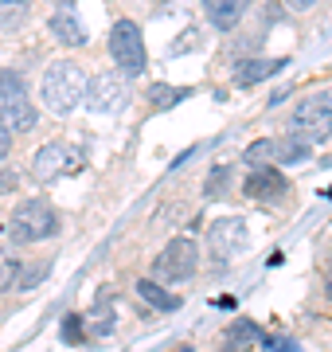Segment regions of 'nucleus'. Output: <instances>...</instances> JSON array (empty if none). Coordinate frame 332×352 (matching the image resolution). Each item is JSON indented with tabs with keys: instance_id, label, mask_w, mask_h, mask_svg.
Instances as JSON below:
<instances>
[{
	"instance_id": "nucleus-9",
	"label": "nucleus",
	"mask_w": 332,
	"mask_h": 352,
	"mask_svg": "<svg viewBox=\"0 0 332 352\" xmlns=\"http://www.w3.org/2000/svg\"><path fill=\"white\" fill-rule=\"evenodd\" d=\"M129 102V90L126 82L114 75V71H106V75H94L86 87V106L94 113H117L121 106Z\"/></svg>"
},
{
	"instance_id": "nucleus-11",
	"label": "nucleus",
	"mask_w": 332,
	"mask_h": 352,
	"mask_svg": "<svg viewBox=\"0 0 332 352\" xmlns=\"http://www.w3.org/2000/svg\"><path fill=\"white\" fill-rule=\"evenodd\" d=\"M0 122L12 129V133H27V129H36L39 113H36V106L27 102V94H12V98L0 102Z\"/></svg>"
},
{
	"instance_id": "nucleus-27",
	"label": "nucleus",
	"mask_w": 332,
	"mask_h": 352,
	"mask_svg": "<svg viewBox=\"0 0 332 352\" xmlns=\"http://www.w3.org/2000/svg\"><path fill=\"white\" fill-rule=\"evenodd\" d=\"M313 4H317V0H285V8H294V12H305Z\"/></svg>"
},
{
	"instance_id": "nucleus-19",
	"label": "nucleus",
	"mask_w": 332,
	"mask_h": 352,
	"mask_svg": "<svg viewBox=\"0 0 332 352\" xmlns=\"http://www.w3.org/2000/svg\"><path fill=\"white\" fill-rule=\"evenodd\" d=\"M180 98H188V90H176V87H168V82H153V87H149V102H153L156 113H165L168 106H176Z\"/></svg>"
},
{
	"instance_id": "nucleus-20",
	"label": "nucleus",
	"mask_w": 332,
	"mask_h": 352,
	"mask_svg": "<svg viewBox=\"0 0 332 352\" xmlns=\"http://www.w3.org/2000/svg\"><path fill=\"white\" fill-rule=\"evenodd\" d=\"M227 188H230V168H211V176L204 180V196H211V200H223L227 196Z\"/></svg>"
},
{
	"instance_id": "nucleus-26",
	"label": "nucleus",
	"mask_w": 332,
	"mask_h": 352,
	"mask_svg": "<svg viewBox=\"0 0 332 352\" xmlns=\"http://www.w3.org/2000/svg\"><path fill=\"white\" fill-rule=\"evenodd\" d=\"M8 149H12V129H8L4 122H0V161L8 157Z\"/></svg>"
},
{
	"instance_id": "nucleus-31",
	"label": "nucleus",
	"mask_w": 332,
	"mask_h": 352,
	"mask_svg": "<svg viewBox=\"0 0 332 352\" xmlns=\"http://www.w3.org/2000/svg\"><path fill=\"white\" fill-rule=\"evenodd\" d=\"M227 352H239V349H227Z\"/></svg>"
},
{
	"instance_id": "nucleus-5",
	"label": "nucleus",
	"mask_w": 332,
	"mask_h": 352,
	"mask_svg": "<svg viewBox=\"0 0 332 352\" xmlns=\"http://www.w3.org/2000/svg\"><path fill=\"white\" fill-rule=\"evenodd\" d=\"M110 55L121 75L137 78L145 71V39H141V28L133 20H117L114 32H110Z\"/></svg>"
},
{
	"instance_id": "nucleus-17",
	"label": "nucleus",
	"mask_w": 332,
	"mask_h": 352,
	"mask_svg": "<svg viewBox=\"0 0 332 352\" xmlns=\"http://www.w3.org/2000/svg\"><path fill=\"white\" fill-rule=\"evenodd\" d=\"M32 12V0H0V32H16Z\"/></svg>"
},
{
	"instance_id": "nucleus-12",
	"label": "nucleus",
	"mask_w": 332,
	"mask_h": 352,
	"mask_svg": "<svg viewBox=\"0 0 332 352\" xmlns=\"http://www.w3.org/2000/svg\"><path fill=\"white\" fill-rule=\"evenodd\" d=\"M47 28H51V36L59 39V43H67V47H82V43H86V28H82V20H78L71 8H63V12H51Z\"/></svg>"
},
{
	"instance_id": "nucleus-13",
	"label": "nucleus",
	"mask_w": 332,
	"mask_h": 352,
	"mask_svg": "<svg viewBox=\"0 0 332 352\" xmlns=\"http://www.w3.org/2000/svg\"><path fill=\"white\" fill-rule=\"evenodd\" d=\"M204 8H207L211 24H215L219 32H230V28H235V24L246 16L250 0H204Z\"/></svg>"
},
{
	"instance_id": "nucleus-18",
	"label": "nucleus",
	"mask_w": 332,
	"mask_h": 352,
	"mask_svg": "<svg viewBox=\"0 0 332 352\" xmlns=\"http://www.w3.org/2000/svg\"><path fill=\"white\" fill-rule=\"evenodd\" d=\"M227 340H230V349L246 352L250 344H258V340H262V333H258L254 321H235V325L227 329Z\"/></svg>"
},
{
	"instance_id": "nucleus-3",
	"label": "nucleus",
	"mask_w": 332,
	"mask_h": 352,
	"mask_svg": "<svg viewBox=\"0 0 332 352\" xmlns=\"http://www.w3.org/2000/svg\"><path fill=\"white\" fill-rule=\"evenodd\" d=\"M59 219H55V208L47 200H24L8 219V235L12 243H39V239H51Z\"/></svg>"
},
{
	"instance_id": "nucleus-8",
	"label": "nucleus",
	"mask_w": 332,
	"mask_h": 352,
	"mask_svg": "<svg viewBox=\"0 0 332 352\" xmlns=\"http://www.w3.org/2000/svg\"><path fill=\"white\" fill-rule=\"evenodd\" d=\"M207 247H211V254H215L219 263H227V258H235V254H243L246 251V223L243 219H235V215L215 219L211 231H207Z\"/></svg>"
},
{
	"instance_id": "nucleus-29",
	"label": "nucleus",
	"mask_w": 332,
	"mask_h": 352,
	"mask_svg": "<svg viewBox=\"0 0 332 352\" xmlns=\"http://www.w3.org/2000/svg\"><path fill=\"white\" fill-rule=\"evenodd\" d=\"M176 352H192V349H188V344H184V349H176Z\"/></svg>"
},
{
	"instance_id": "nucleus-22",
	"label": "nucleus",
	"mask_w": 332,
	"mask_h": 352,
	"mask_svg": "<svg viewBox=\"0 0 332 352\" xmlns=\"http://www.w3.org/2000/svg\"><path fill=\"white\" fill-rule=\"evenodd\" d=\"M262 352H301V344L285 333H270V337H262Z\"/></svg>"
},
{
	"instance_id": "nucleus-6",
	"label": "nucleus",
	"mask_w": 332,
	"mask_h": 352,
	"mask_svg": "<svg viewBox=\"0 0 332 352\" xmlns=\"http://www.w3.org/2000/svg\"><path fill=\"white\" fill-rule=\"evenodd\" d=\"M309 149H313V141H305V138H262V141H254L250 149H246V161L250 164H297V161H305L309 157Z\"/></svg>"
},
{
	"instance_id": "nucleus-2",
	"label": "nucleus",
	"mask_w": 332,
	"mask_h": 352,
	"mask_svg": "<svg viewBox=\"0 0 332 352\" xmlns=\"http://www.w3.org/2000/svg\"><path fill=\"white\" fill-rule=\"evenodd\" d=\"M200 266V247L188 235H176V239L165 243V251L153 258V278L161 286H176V282H188Z\"/></svg>"
},
{
	"instance_id": "nucleus-28",
	"label": "nucleus",
	"mask_w": 332,
	"mask_h": 352,
	"mask_svg": "<svg viewBox=\"0 0 332 352\" xmlns=\"http://www.w3.org/2000/svg\"><path fill=\"white\" fill-rule=\"evenodd\" d=\"M324 282H329V294H332V263H329V278H324Z\"/></svg>"
},
{
	"instance_id": "nucleus-24",
	"label": "nucleus",
	"mask_w": 332,
	"mask_h": 352,
	"mask_svg": "<svg viewBox=\"0 0 332 352\" xmlns=\"http://www.w3.org/2000/svg\"><path fill=\"white\" fill-rule=\"evenodd\" d=\"M63 340H67V344H82V317H78V314H67L63 317Z\"/></svg>"
},
{
	"instance_id": "nucleus-21",
	"label": "nucleus",
	"mask_w": 332,
	"mask_h": 352,
	"mask_svg": "<svg viewBox=\"0 0 332 352\" xmlns=\"http://www.w3.org/2000/svg\"><path fill=\"white\" fill-rule=\"evenodd\" d=\"M16 282H20V266H16V258L8 251H0V294L12 289Z\"/></svg>"
},
{
	"instance_id": "nucleus-10",
	"label": "nucleus",
	"mask_w": 332,
	"mask_h": 352,
	"mask_svg": "<svg viewBox=\"0 0 332 352\" xmlns=\"http://www.w3.org/2000/svg\"><path fill=\"white\" fill-rule=\"evenodd\" d=\"M243 192L250 196V200L274 204V200H281V196L289 192V180H285L274 164H262V168H254V173L243 180Z\"/></svg>"
},
{
	"instance_id": "nucleus-7",
	"label": "nucleus",
	"mask_w": 332,
	"mask_h": 352,
	"mask_svg": "<svg viewBox=\"0 0 332 352\" xmlns=\"http://www.w3.org/2000/svg\"><path fill=\"white\" fill-rule=\"evenodd\" d=\"M78 164H82V153H78L71 141H47V145H39L36 161H32V176L47 184V180H55V176L75 173Z\"/></svg>"
},
{
	"instance_id": "nucleus-25",
	"label": "nucleus",
	"mask_w": 332,
	"mask_h": 352,
	"mask_svg": "<svg viewBox=\"0 0 332 352\" xmlns=\"http://www.w3.org/2000/svg\"><path fill=\"white\" fill-rule=\"evenodd\" d=\"M16 184H20V173H12V168H0V196L16 192Z\"/></svg>"
},
{
	"instance_id": "nucleus-30",
	"label": "nucleus",
	"mask_w": 332,
	"mask_h": 352,
	"mask_svg": "<svg viewBox=\"0 0 332 352\" xmlns=\"http://www.w3.org/2000/svg\"><path fill=\"white\" fill-rule=\"evenodd\" d=\"M55 4H71V0H55Z\"/></svg>"
},
{
	"instance_id": "nucleus-14",
	"label": "nucleus",
	"mask_w": 332,
	"mask_h": 352,
	"mask_svg": "<svg viewBox=\"0 0 332 352\" xmlns=\"http://www.w3.org/2000/svg\"><path fill=\"white\" fill-rule=\"evenodd\" d=\"M114 302H110V289H102L98 294V302L90 305V314H86V333H94V337H110L114 333Z\"/></svg>"
},
{
	"instance_id": "nucleus-23",
	"label": "nucleus",
	"mask_w": 332,
	"mask_h": 352,
	"mask_svg": "<svg viewBox=\"0 0 332 352\" xmlns=\"http://www.w3.org/2000/svg\"><path fill=\"white\" fill-rule=\"evenodd\" d=\"M12 94H24V75L0 67V98H12Z\"/></svg>"
},
{
	"instance_id": "nucleus-4",
	"label": "nucleus",
	"mask_w": 332,
	"mask_h": 352,
	"mask_svg": "<svg viewBox=\"0 0 332 352\" xmlns=\"http://www.w3.org/2000/svg\"><path fill=\"white\" fill-rule=\"evenodd\" d=\"M289 133L305 141H324L332 133V98L329 94H309L289 113Z\"/></svg>"
},
{
	"instance_id": "nucleus-15",
	"label": "nucleus",
	"mask_w": 332,
	"mask_h": 352,
	"mask_svg": "<svg viewBox=\"0 0 332 352\" xmlns=\"http://www.w3.org/2000/svg\"><path fill=\"white\" fill-rule=\"evenodd\" d=\"M281 59H246V63L235 67V87H254V82H262V78L278 75L281 71Z\"/></svg>"
},
{
	"instance_id": "nucleus-1",
	"label": "nucleus",
	"mask_w": 332,
	"mask_h": 352,
	"mask_svg": "<svg viewBox=\"0 0 332 352\" xmlns=\"http://www.w3.org/2000/svg\"><path fill=\"white\" fill-rule=\"evenodd\" d=\"M86 75H82V67L78 63H51L43 71V82H39V98L51 113H71L78 102L86 98Z\"/></svg>"
},
{
	"instance_id": "nucleus-16",
	"label": "nucleus",
	"mask_w": 332,
	"mask_h": 352,
	"mask_svg": "<svg viewBox=\"0 0 332 352\" xmlns=\"http://www.w3.org/2000/svg\"><path fill=\"white\" fill-rule=\"evenodd\" d=\"M137 294H141L149 305H153V309H161V314H176V309H180V298H176V294H168V289L161 286L156 278H141V282H137Z\"/></svg>"
}]
</instances>
